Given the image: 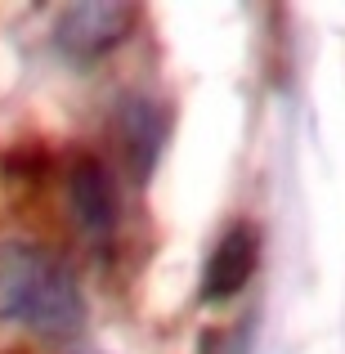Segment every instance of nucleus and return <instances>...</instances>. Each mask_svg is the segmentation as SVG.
<instances>
[{"instance_id":"obj_5","label":"nucleus","mask_w":345,"mask_h":354,"mask_svg":"<svg viewBox=\"0 0 345 354\" xmlns=\"http://www.w3.org/2000/svg\"><path fill=\"white\" fill-rule=\"evenodd\" d=\"M126 126H130V153H135V162L148 166V162H153V153H157V144H162V135H166V121L153 113V104L139 99V104H130Z\"/></svg>"},{"instance_id":"obj_2","label":"nucleus","mask_w":345,"mask_h":354,"mask_svg":"<svg viewBox=\"0 0 345 354\" xmlns=\"http://www.w3.org/2000/svg\"><path fill=\"white\" fill-rule=\"evenodd\" d=\"M130 27H135V5L86 0V5L63 9L59 27H54V45H59L72 63H90V59H99V54L117 50V41Z\"/></svg>"},{"instance_id":"obj_4","label":"nucleus","mask_w":345,"mask_h":354,"mask_svg":"<svg viewBox=\"0 0 345 354\" xmlns=\"http://www.w3.org/2000/svg\"><path fill=\"white\" fill-rule=\"evenodd\" d=\"M251 269H256V234L247 225H233L225 238L216 242L207 260V274H202V296L207 301H229L242 287L251 283Z\"/></svg>"},{"instance_id":"obj_3","label":"nucleus","mask_w":345,"mask_h":354,"mask_svg":"<svg viewBox=\"0 0 345 354\" xmlns=\"http://www.w3.org/2000/svg\"><path fill=\"white\" fill-rule=\"evenodd\" d=\"M68 207L77 216L81 234L104 242L113 238L117 229V189H113V175L95 162V157H81L68 175Z\"/></svg>"},{"instance_id":"obj_1","label":"nucleus","mask_w":345,"mask_h":354,"mask_svg":"<svg viewBox=\"0 0 345 354\" xmlns=\"http://www.w3.org/2000/svg\"><path fill=\"white\" fill-rule=\"evenodd\" d=\"M0 319L45 341H63L86 323V296L54 251L0 242Z\"/></svg>"}]
</instances>
